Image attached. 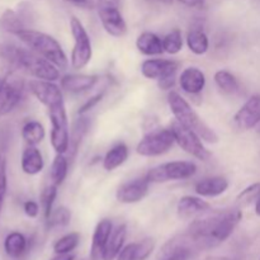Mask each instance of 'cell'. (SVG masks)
I'll list each match as a JSON object with an SVG mask.
<instances>
[{
  "instance_id": "obj_36",
  "label": "cell",
  "mask_w": 260,
  "mask_h": 260,
  "mask_svg": "<svg viewBox=\"0 0 260 260\" xmlns=\"http://www.w3.org/2000/svg\"><path fill=\"white\" fill-rule=\"evenodd\" d=\"M260 197V183H254V184L249 185L248 188L240 192V194L238 196L236 201H238L240 205L248 206L250 203H253L254 201H258Z\"/></svg>"
},
{
  "instance_id": "obj_15",
  "label": "cell",
  "mask_w": 260,
  "mask_h": 260,
  "mask_svg": "<svg viewBox=\"0 0 260 260\" xmlns=\"http://www.w3.org/2000/svg\"><path fill=\"white\" fill-rule=\"evenodd\" d=\"M179 62L164 58H149L141 63V74L150 80H159L169 74L177 73Z\"/></svg>"
},
{
  "instance_id": "obj_29",
  "label": "cell",
  "mask_w": 260,
  "mask_h": 260,
  "mask_svg": "<svg viewBox=\"0 0 260 260\" xmlns=\"http://www.w3.org/2000/svg\"><path fill=\"white\" fill-rule=\"evenodd\" d=\"M69 167H70V161H69L68 156L65 154H56L50 169L51 183L56 184L57 187L62 184L63 180L68 177Z\"/></svg>"
},
{
  "instance_id": "obj_4",
  "label": "cell",
  "mask_w": 260,
  "mask_h": 260,
  "mask_svg": "<svg viewBox=\"0 0 260 260\" xmlns=\"http://www.w3.org/2000/svg\"><path fill=\"white\" fill-rule=\"evenodd\" d=\"M168 104H169V108L172 111L173 116L183 126L193 129L206 142L217 144V134L198 116L197 112L192 108V106L179 93L174 90L169 91V94H168Z\"/></svg>"
},
{
  "instance_id": "obj_34",
  "label": "cell",
  "mask_w": 260,
  "mask_h": 260,
  "mask_svg": "<svg viewBox=\"0 0 260 260\" xmlns=\"http://www.w3.org/2000/svg\"><path fill=\"white\" fill-rule=\"evenodd\" d=\"M80 243V234L79 233H70L63 235L62 238L58 239L53 244V251L55 254H71V251L75 250Z\"/></svg>"
},
{
  "instance_id": "obj_41",
  "label": "cell",
  "mask_w": 260,
  "mask_h": 260,
  "mask_svg": "<svg viewBox=\"0 0 260 260\" xmlns=\"http://www.w3.org/2000/svg\"><path fill=\"white\" fill-rule=\"evenodd\" d=\"M190 254H192V249L183 248L179 250H175L174 253L169 254L164 258V260H188L190 258Z\"/></svg>"
},
{
  "instance_id": "obj_22",
  "label": "cell",
  "mask_w": 260,
  "mask_h": 260,
  "mask_svg": "<svg viewBox=\"0 0 260 260\" xmlns=\"http://www.w3.org/2000/svg\"><path fill=\"white\" fill-rule=\"evenodd\" d=\"M127 236V226L126 225H118L113 228L111 236H109L108 241L106 244V248L103 250V255L102 260H114L118 256L119 251L123 249L124 241H126Z\"/></svg>"
},
{
  "instance_id": "obj_37",
  "label": "cell",
  "mask_w": 260,
  "mask_h": 260,
  "mask_svg": "<svg viewBox=\"0 0 260 260\" xmlns=\"http://www.w3.org/2000/svg\"><path fill=\"white\" fill-rule=\"evenodd\" d=\"M8 189V174H7V157L0 154V215L4 206L5 196Z\"/></svg>"
},
{
  "instance_id": "obj_7",
  "label": "cell",
  "mask_w": 260,
  "mask_h": 260,
  "mask_svg": "<svg viewBox=\"0 0 260 260\" xmlns=\"http://www.w3.org/2000/svg\"><path fill=\"white\" fill-rule=\"evenodd\" d=\"M197 173V165L192 161H170L152 168L146 174L150 183H165L170 180L189 179Z\"/></svg>"
},
{
  "instance_id": "obj_33",
  "label": "cell",
  "mask_w": 260,
  "mask_h": 260,
  "mask_svg": "<svg viewBox=\"0 0 260 260\" xmlns=\"http://www.w3.org/2000/svg\"><path fill=\"white\" fill-rule=\"evenodd\" d=\"M162 47L164 52L169 55H177L183 48V35L179 28H174L162 37Z\"/></svg>"
},
{
  "instance_id": "obj_50",
  "label": "cell",
  "mask_w": 260,
  "mask_h": 260,
  "mask_svg": "<svg viewBox=\"0 0 260 260\" xmlns=\"http://www.w3.org/2000/svg\"><path fill=\"white\" fill-rule=\"evenodd\" d=\"M259 260H260V259H259Z\"/></svg>"
},
{
  "instance_id": "obj_25",
  "label": "cell",
  "mask_w": 260,
  "mask_h": 260,
  "mask_svg": "<svg viewBox=\"0 0 260 260\" xmlns=\"http://www.w3.org/2000/svg\"><path fill=\"white\" fill-rule=\"evenodd\" d=\"M128 147L123 142L114 145L112 149L107 151L106 156L103 159V168L107 172H113L117 168L123 165L126 160L128 159Z\"/></svg>"
},
{
  "instance_id": "obj_21",
  "label": "cell",
  "mask_w": 260,
  "mask_h": 260,
  "mask_svg": "<svg viewBox=\"0 0 260 260\" xmlns=\"http://www.w3.org/2000/svg\"><path fill=\"white\" fill-rule=\"evenodd\" d=\"M229 189V180L223 177H210L200 180L194 190L201 197H218Z\"/></svg>"
},
{
  "instance_id": "obj_11",
  "label": "cell",
  "mask_w": 260,
  "mask_h": 260,
  "mask_svg": "<svg viewBox=\"0 0 260 260\" xmlns=\"http://www.w3.org/2000/svg\"><path fill=\"white\" fill-rule=\"evenodd\" d=\"M23 95H24V80L13 70L0 89V117L12 113L19 106Z\"/></svg>"
},
{
  "instance_id": "obj_28",
  "label": "cell",
  "mask_w": 260,
  "mask_h": 260,
  "mask_svg": "<svg viewBox=\"0 0 260 260\" xmlns=\"http://www.w3.org/2000/svg\"><path fill=\"white\" fill-rule=\"evenodd\" d=\"M0 28L3 30L12 35L17 36L18 32L25 29V20L23 19L19 12L13 9H7L3 12L2 17H0Z\"/></svg>"
},
{
  "instance_id": "obj_31",
  "label": "cell",
  "mask_w": 260,
  "mask_h": 260,
  "mask_svg": "<svg viewBox=\"0 0 260 260\" xmlns=\"http://www.w3.org/2000/svg\"><path fill=\"white\" fill-rule=\"evenodd\" d=\"M57 185L53 184V183H50V184H47L41 190L40 203L45 220H47L50 217L51 212L53 211V203H55L56 197H57Z\"/></svg>"
},
{
  "instance_id": "obj_40",
  "label": "cell",
  "mask_w": 260,
  "mask_h": 260,
  "mask_svg": "<svg viewBox=\"0 0 260 260\" xmlns=\"http://www.w3.org/2000/svg\"><path fill=\"white\" fill-rule=\"evenodd\" d=\"M103 96H104V91H101V93H98L96 95L91 96L90 99H88V101H86L85 103L80 107V109H79V114H85L86 112H89L90 109H93L94 107H95L96 104L102 101V98H103Z\"/></svg>"
},
{
  "instance_id": "obj_18",
  "label": "cell",
  "mask_w": 260,
  "mask_h": 260,
  "mask_svg": "<svg viewBox=\"0 0 260 260\" xmlns=\"http://www.w3.org/2000/svg\"><path fill=\"white\" fill-rule=\"evenodd\" d=\"M89 127H90V119L88 117H85V114H80V117L74 121L70 129V145H69L68 152L65 154L68 155V159L70 161V164L74 161L76 155H78L83 139L88 134Z\"/></svg>"
},
{
  "instance_id": "obj_38",
  "label": "cell",
  "mask_w": 260,
  "mask_h": 260,
  "mask_svg": "<svg viewBox=\"0 0 260 260\" xmlns=\"http://www.w3.org/2000/svg\"><path fill=\"white\" fill-rule=\"evenodd\" d=\"M156 241L152 238H145L144 240L137 243V253L136 259L137 260H146L154 251Z\"/></svg>"
},
{
  "instance_id": "obj_16",
  "label": "cell",
  "mask_w": 260,
  "mask_h": 260,
  "mask_svg": "<svg viewBox=\"0 0 260 260\" xmlns=\"http://www.w3.org/2000/svg\"><path fill=\"white\" fill-rule=\"evenodd\" d=\"M179 84L184 93L192 96H197L205 89L206 75L198 68H187L180 74Z\"/></svg>"
},
{
  "instance_id": "obj_27",
  "label": "cell",
  "mask_w": 260,
  "mask_h": 260,
  "mask_svg": "<svg viewBox=\"0 0 260 260\" xmlns=\"http://www.w3.org/2000/svg\"><path fill=\"white\" fill-rule=\"evenodd\" d=\"M187 46L190 52H193L194 55L201 56L207 52L208 48H210V40H208V36L206 35L205 30L201 28V25L193 27L188 32Z\"/></svg>"
},
{
  "instance_id": "obj_5",
  "label": "cell",
  "mask_w": 260,
  "mask_h": 260,
  "mask_svg": "<svg viewBox=\"0 0 260 260\" xmlns=\"http://www.w3.org/2000/svg\"><path fill=\"white\" fill-rule=\"evenodd\" d=\"M70 28L71 35L74 37V47L71 51L70 65L75 70H80V69L85 68L93 57L91 41L83 23L76 17L70 18Z\"/></svg>"
},
{
  "instance_id": "obj_47",
  "label": "cell",
  "mask_w": 260,
  "mask_h": 260,
  "mask_svg": "<svg viewBox=\"0 0 260 260\" xmlns=\"http://www.w3.org/2000/svg\"><path fill=\"white\" fill-rule=\"evenodd\" d=\"M51 260H75V255H73V254H57V256Z\"/></svg>"
},
{
  "instance_id": "obj_2",
  "label": "cell",
  "mask_w": 260,
  "mask_h": 260,
  "mask_svg": "<svg viewBox=\"0 0 260 260\" xmlns=\"http://www.w3.org/2000/svg\"><path fill=\"white\" fill-rule=\"evenodd\" d=\"M0 61L8 63L14 70H23L40 80L56 81L60 79V69L51 61L29 48L19 47L13 43L0 42Z\"/></svg>"
},
{
  "instance_id": "obj_39",
  "label": "cell",
  "mask_w": 260,
  "mask_h": 260,
  "mask_svg": "<svg viewBox=\"0 0 260 260\" xmlns=\"http://www.w3.org/2000/svg\"><path fill=\"white\" fill-rule=\"evenodd\" d=\"M137 253V243H131L128 245H124L123 249L119 251L118 256L116 260H137L136 259Z\"/></svg>"
},
{
  "instance_id": "obj_6",
  "label": "cell",
  "mask_w": 260,
  "mask_h": 260,
  "mask_svg": "<svg viewBox=\"0 0 260 260\" xmlns=\"http://www.w3.org/2000/svg\"><path fill=\"white\" fill-rule=\"evenodd\" d=\"M51 121L50 140L56 154H66L70 145V127L65 103L48 109Z\"/></svg>"
},
{
  "instance_id": "obj_10",
  "label": "cell",
  "mask_w": 260,
  "mask_h": 260,
  "mask_svg": "<svg viewBox=\"0 0 260 260\" xmlns=\"http://www.w3.org/2000/svg\"><path fill=\"white\" fill-rule=\"evenodd\" d=\"M98 15L108 35L119 38L127 33L126 20L119 10L118 0H98Z\"/></svg>"
},
{
  "instance_id": "obj_35",
  "label": "cell",
  "mask_w": 260,
  "mask_h": 260,
  "mask_svg": "<svg viewBox=\"0 0 260 260\" xmlns=\"http://www.w3.org/2000/svg\"><path fill=\"white\" fill-rule=\"evenodd\" d=\"M215 83L223 93L234 94L239 90L238 79L226 70H218L215 74Z\"/></svg>"
},
{
  "instance_id": "obj_3",
  "label": "cell",
  "mask_w": 260,
  "mask_h": 260,
  "mask_svg": "<svg viewBox=\"0 0 260 260\" xmlns=\"http://www.w3.org/2000/svg\"><path fill=\"white\" fill-rule=\"evenodd\" d=\"M17 37L29 50L45 57L46 60L51 61L60 70H66L69 68V60L66 57L65 51L62 50L60 43L52 36L40 32V30L25 28V29L17 33Z\"/></svg>"
},
{
  "instance_id": "obj_14",
  "label": "cell",
  "mask_w": 260,
  "mask_h": 260,
  "mask_svg": "<svg viewBox=\"0 0 260 260\" xmlns=\"http://www.w3.org/2000/svg\"><path fill=\"white\" fill-rule=\"evenodd\" d=\"M260 121V94H254L234 117L236 127L241 131L255 128Z\"/></svg>"
},
{
  "instance_id": "obj_20",
  "label": "cell",
  "mask_w": 260,
  "mask_h": 260,
  "mask_svg": "<svg viewBox=\"0 0 260 260\" xmlns=\"http://www.w3.org/2000/svg\"><path fill=\"white\" fill-rule=\"evenodd\" d=\"M211 210V205L202 198L194 196H184L179 200L177 206L178 216L183 220H188L194 216L202 215Z\"/></svg>"
},
{
  "instance_id": "obj_49",
  "label": "cell",
  "mask_w": 260,
  "mask_h": 260,
  "mask_svg": "<svg viewBox=\"0 0 260 260\" xmlns=\"http://www.w3.org/2000/svg\"><path fill=\"white\" fill-rule=\"evenodd\" d=\"M255 128H256V132H258V134H260V121H259V123L255 126Z\"/></svg>"
},
{
  "instance_id": "obj_13",
  "label": "cell",
  "mask_w": 260,
  "mask_h": 260,
  "mask_svg": "<svg viewBox=\"0 0 260 260\" xmlns=\"http://www.w3.org/2000/svg\"><path fill=\"white\" fill-rule=\"evenodd\" d=\"M151 183L146 178V175L142 178H137V179L129 180V182L123 183L119 185L117 189L116 198L119 203H124V205H134V203L140 202L144 200L149 193V188Z\"/></svg>"
},
{
  "instance_id": "obj_12",
  "label": "cell",
  "mask_w": 260,
  "mask_h": 260,
  "mask_svg": "<svg viewBox=\"0 0 260 260\" xmlns=\"http://www.w3.org/2000/svg\"><path fill=\"white\" fill-rule=\"evenodd\" d=\"M28 88H29L30 93L37 98V101L47 107V109L65 103L62 90L53 81L36 79V80H30L28 83Z\"/></svg>"
},
{
  "instance_id": "obj_44",
  "label": "cell",
  "mask_w": 260,
  "mask_h": 260,
  "mask_svg": "<svg viewBox=\"0 0 260 260\" xmlns=\"http://www.w3.org/2000/svg\"><path fill=\"white\" fill-rule=\"evenodd\" d=\"M65 2L70 3V4L75 5L78 8H81V9H93L95 7L94 0H65Z\"/></svg>"
},
{
  "instance_id": "obj_9",
  "label": "cell",
  "mask_w": 260,
  "mask_h": 260,
  "mask_svg": "<svg viewBox=\"0 0 260 260\" xmlns=\"http://www.w3.org/2000/svg\"><path fill=\"white\" fill-rule=\"evenodd\" d=\"M175 140L170 128H160L145 135L136 146V152L145 157L164 155L174 145Z\"/></svg>"
},
{
  "instance_id": "obj_46",
  "label": "cell",
  "mask_w": 260,
  "mask_h": 260,
  "mask_svg": "<svg viewBox=\"0 0 260 260\" xmlns=\"http://www.w3.org/2000/svg\"><path fill=\"white\" fill-rule=\"evenodd\" d=\"M170 2H173V0H170ZM175 2H179L190 8H202L205 5V0H175Z\"/></svg>"
},
{
  "instance_id": "obj_26",
  "label": "cell",
  "mask_w": 260,
  "mask_h": 260,
  "mask_svg": "<svg viewBox=\"0 0 260 260\" xmlns=\"http://www.w3.org/2000/svg\"><path fill=\"white\" fill-rule=\"evenodd\" d=\"M28 248V241L22 233L13 231L8 234L4 240V250L8 256L13 259H18L24 255Z\"/></svg>"
},
{
  "instance_id": "obj_32",
  "label": "cell",
  "mask_w": 260,
  "mask_h": 260,
  "mask_svg": "<svg viewBox=\"0 0 260 260\" xmlns=\"http://www.w3.org/2000/svg\"><path fill=\"white\" fill-rule=\"evenodd\" d=\"M71 221V212L69 208H66L65 206H60V207L55 208V210L51 212L50 217L46 220L47 223V229L53 230V229H62L70 223Z\"/></svg>"
},
{
  "instance_id": "obj_17",
  "label": "cell",
  "mask_w": 260,
  "mask_h": 260,
  "mask_svg": "<svg viewBox=\"0 0 260 260\" xmlns=\"http://www.w3.org/2000/svg\"><path fill=\"white\" fill-rule=\"evenodd\" d=\"M99 81V76L85 74H70L60 79L61 89L71 94H80L90 90Z\"/></svg>"
},
{
  "instance_id": "obj_24",
  "label": "cell",
  "mask_w": 260,
  "mask_h": 260,
  "mask_svg": "<svg viewBox=\"0 0 260 260\" xmlns=\"http://www.w3.org/2000/svg\"><path fill=\"white\" fill-rule=\"evenodd\" d=\"M136 47L145 56H159L164 53L162 38L152 32H142L137 37Z\"/></svg>"
},
{
  "instance_id": "obj_30",
  "label": "cell",
  "mask_w": 260,
  "mask_h": 260,
  "mask_svg": "<svg viewBox=\"0 0 260 260\" xmlns=\"http://www.w3.org/2000/svg\"><path fill=\"white\" fill-rule=\"evenodd\" d=\"M46 136L45 127L38 121H28L22 128V139L27 145L37 146Z\"/></svg>"
},
{
  "instance_id": "obj_45",
  "label": "cell",
  "mask_w": 260,
  "mask_h": 260,
  "mask_svg": "<svg viewBox=\"0 0 260 260\" xmlns=\"http://www.w3.org/2000/svg\"><path fill=\"white\" fill-rule=\"evenodd\" d=\"M14 70L13 68H10L8 63L3 62V61H0V89H2L3 84L5 83V80H7L8 75H9L12 71Z\"/></svg>"
},
{
  "instance_id": "obj_1",
  "label": "cell",
  "mask_w": 260,
  "mask_h": 260,
  "mask_svg": "<svg viewBox=\"0 0 260 260\" xmlns=\"http://www.w3.org/2000/svg\"><path fill=\"white\" fill-rule=\"evenodd\" d=\"M241 218L243 213L238 208L221 211L206 218L193 221L187 234L196 248H215L233 235Z\"/></svg>"
},
{
  "instance_id": "obj_8",
  "label": "cell",
  "mask_w": 260,
  "mask_h": 260,
  "mask_svg": "<svg viewBox=\"0 0 260 260\" xmlns=\"http://www.w3.org/2000/svg\"><path fill=\"white\" fill-rule=\"evenodd\" d=\"M169 128L178 146L182 147V150H184L187 154L192 155L201 161H207L210 159L211 152L206 149L202 144V139L193 129L183 126L177 119L170 123Z\"/></svg>"
},
{
  "instance_id": "obj_19",
  "label": "cell",
  "mask_w": 260,
  "mask_h": 260,
  "mask_svg": "<svg viewBox=\"0 0 260 260\" xmlns=\"http://www.w3.org/2000/svg\"><path fill=\"white\" fill-rule=\"evenodd\" d=\"M112 230H113V223L108 218L99 221L98 225L94 230L93 239H91L90 246V259L91 260H102L103 250L106 248V244L111 236Z\"/></svg>"
},
{
  "instance_id": "obj_43",
  "label": "cell",
  "mask_w": 260,
  "mask_h": 260,
  "mask_svg": "<svg viewBox=\"0 0 260 260\" xmlns=\"http://www.w3.org/2000/svg\"><path fill=\"white\" fill-rule=\"evenodd\" d=\"M23 210H24V213L28 217L35 218L37 217L38 213H40V206H38V203L35 202V201H27V202H24Z\"/></svg>"
},
{
  "instance_id": "obj_48",
  "label": "cell",
  "mask_w": 260,
  "mask_h": 260,
  "mask_svg": "<svg viewBox=\"0 0 260 260\" xmlns=\"http://www.w3.org/2000/svg\"><path fill=\"white\" fill-rule=\"evenodd\" d=\"M255 213L260 217V197L258 198V201H256L255 203Z\"/></svg>"
},
{
  "instance_id": "obj_42",
  "label": "cell",
  "mask_w": 260,
  "mask_h": 260,
  "mask_svg": "<svg viewBox=\"0 0 260 260\" xmlns=\"http://www.w3.org/2000/svg\"><path fill=\"white\" fill-rule=\"evenodd\" d=\"M175 79H177V73L169 74V75L159 79V80H157V85H159V88L161 89V90H170V89L174 86Z\"/></svg>"
},
{
  "instance_id": "obj_23",
  "label": "cell",
  "mask_w": 260,
  "mask_h": 260,
  "mask_svg": "<svg viewBox=\"0 0 260 260\" xmlns=\"http://www.w3.org/2000/svg\"><path fill=\"white\" fill-rule=\"evenodd\" d=\"M20 167H22L23 173H25L27 175L40 174L45 167L43 156L40 150L32 145H27V147L23 150Z\"/></svg>"
}]
</instances>
